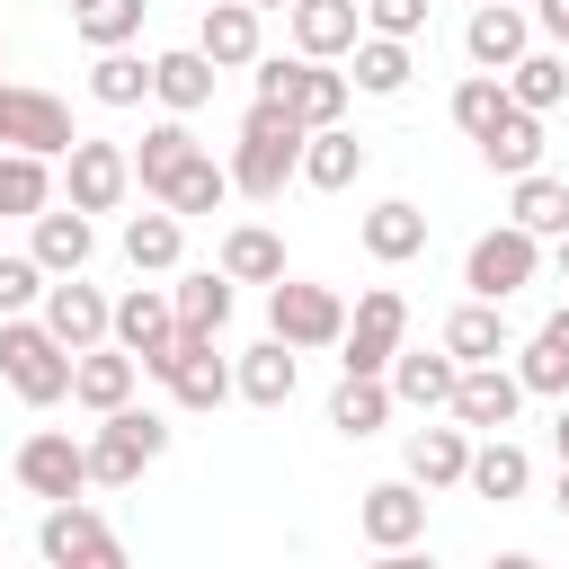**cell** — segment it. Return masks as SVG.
Instances as JSON below:
<instances>
[{"label": "cell", "instance_id": "6da1fadb", "mask_svg": "<svg viewBox=\"0 0 569 569\" xmlns=\"http://www.w3.org/2000/svg\"><path fill=\"white\" fill-rule=\"evenodd\" d=\"M302 142H311V124H302L284 98H249L240 142H231V187H240L249 204H276V196L302 178Z\"/></svg>", "mask_w": 569, "mask_h": 569}, {"label": "cell", "instance_id": "7a4b0ae2", "mask_svg": "<svg viewBox=\"0 0 569 569\" xmlns=\"http://www.w3.org/2000/svg\"><path fill=\"white\" fill-rule=\"evenodd\" d=\"M0 382H9L27 409L71 400V347L44 329V311H9V320H0Z\"/></svg>", "mask_w": 569, "mask_h": 569}, {"label": "cell", "instance_id": "3957f363", "mask_svg": "<svg viewBox=\"0 0 569 569\" xmlns=\"http://www.w3.org/2000/svg\"><path fill=\"white\" fill-rule=\"evenodd\" d=\"M160 453H169V418L142 409V400H124V409H107L89 427V489H133Z\"/></svg>", "mask_w": 569, "mask_h": 569}, {"label": "cell", "instance_id": "277c9868", "mask_svg": "<svg viewBox=\"0 0 569 569\" xmlns=\"http://www.w3.org/2000/svg\"><path fill=\"white\" fill-rule=\"evenodd\" d=\"M533 276H542V231H525V222H489L462 249V293H480V302H516Z\"/></svg>", "mask_w": 569, "mask_h": 569}, {"label": "cell", "instance_id": "5b68a950", "mask_svg": "<svg viewBox=\"0 0 569 569\" xmlns=\"http://www.w3.org/2000/svg\"><path fill=\"white\" fill-rule=\"evenodd\" d=\"M142 373H151V382H169V400H178V409H222V400H240L231 356L213 347V329H178Z\"/></svg>", "mask_w": 569, "mask_h": 569}, {"label": "cell", "instance_id": "8992f818", "mask_svg": "<svg viewBox=\"0 0 569 569\" xmlns=\"http://www.w3.org/2000/svg\"><path fill=\"white\" fill-rule=\"evenodd\" d=\"M267 329H276L284 347L320 356V347L347 338V293H338V284H311V276H276V284H267Z\"/></svg>", "mask_w": 569, "mask_h": 569}, {"label": "cell", "instance_id": "52a82bcc", "mask_svg": "<svg viewBox=\"0 0 569 569\" xmlns=\"http://www.w3.org/2000/svg\"><path fill=\"white\" fill-rule=\"evenodd\" d=\"M400 347H409V302H400V284H365L356 311H347V338H338V373H391Z\"/></svg>", "mask_w": 569, "mask_h": 569}, {"label": "cell", "instance_id": "ba28073f", "mask_svg": "<svg viewBox=\"0 0 569 569\" xmlns=\"http://www.w3.org/2000/svg\"><path fill=\"white\" fill-rule=\"evenodd\" d=\"M36 551L53 569H124V533L89 507V498H53L44 525H36Z\"/></svg>", "mask_w": 569, "mask_h": 569}, {"label": "cell", "instance_id": "9c48e42d", "mask_svg": "<svg viewBox=\"0 0 569 569\" xmlns=\"http://www.w3.org/2000/svg\"><path fill=\"white\" fill-rule=\"evenodd\" d=\"M18 489L27 498H80L89 489V436H71V427H36V436H18Z\"/></svg>", "mask_w": 569, "mask_h": 569}, {"label": "cell", "instance_id": "30bf717a", "mask_svg": "<svg viewBox=\"0 0 569 569\" xmlns=\"http://www.w3.org/2000/svg\"><path fill=\"white\" fill-rule=\"evenodd\" d=\"M71 142H80V124H71V107H62L53 89L0 80V151H44V160H62Z\"/></svg>", "mask_w": 569, "mask_h": 569}, {"label": "cell", "instance_id": "8fae6325", "mask_svg": "<svg viewBox=\"0 0 569 569\" xmlns=\"http://www.w3.org/2000/svg\"><path fill=\"white\" fill-rule=\"evenodd\" d=\"M62 196H71L80 213H116V204L133 196V151H124V142L80 133V142L62 151Z\"/></svg>", "mask_w": 569, "mask_h": 569}, {"label": "cell", "instance_id": "7c38bea8", "mask_svg": "<svg viewBox=\"0 0 569 569\" xmlns=\"http://www.w3.org/2000/svg\"><path fill=\"white\" fill-rule=\"evenodd\" d=\"M356 533L373 542V551H418L427 542V489L400 471V480H373L365 498H356Z\"/></svg>", "mask_w": 569, "mask_h": 569}, {"label": "cell", "instance_id": "4fadbf2b", "mask_svg": "<svg viewBox=\"0 0 569 569\" xmlns=\"http://www.w3.org/2000/svg\"><path fill=\"white\" fill-rule=\"evenodd\" d=\"M533 391H525V373L498 356V365H462V382H453V409L445 418H462L471 436H498V427H516V409H525Z\"/></svg>", "mask_w": 569, "mask_h": 569}, {"label": "cell", "instance_id": "5bb4252c", "mask_svg": "<svg viewBox=\"0 0 569 569\" xmlns=\"http://www.w3.org/2000/svg\"><path fill=\"white\" fill-rule=\"evenodd\" d=\"M36 311H44V329H53L71 356H80V347H98V338H116V302L89 284V267H80V276H53Z\"/></svg>", "mask_w": 569, "mask_h": 569}, {"label": "cell", "instance_id": "9a60e30c", "mask_svg": "<svg viewBox=\"0 0 569 569\" xmlns=\"http://www.w3.org/2000/svg\"><path fill=\"white\" fill-rule=\"evenodd\" d=\"M142 391V356L133 347H116V338H98V347H80L71 356V400L89 409V418H107V409H124Z\"/></svg>", "mask_w": 569, "mask_h": 569}, {"label": "cell", "instance_id": "2e32d148", "mask_svg": "<svg viewBox=\"0 0 569 569\" xmlns=\"http://www.w3.org/2000/svg\"><path fill=\"white\" fill-rule=\"evenodd\" d=\"M525 44H533V9H525V0H471V18H462L471 71H507Z\"/></svg>", "mask_w": 569, "mask_h": 569}, {"label": "cell", "instance_id": "e0dca14e", "mask_svg": "<svg viewBox=\"0 0 569 569\" xmlns=\"http://www.w3.org/2000/svg\"><path fill=\"white\" fill-rule=\"evenodd\" d=\"M27 249L44 258V276H80V267L98 258V213H80V204L62 196V204H44V213L27 222Z\"/></svg>", "mask_w": 569, "mask_h": 569}, {"label": "cell", "instance_id": "ac0fdd59", "mask_svg": "<svg viewBox=\"0 0 569 569\" xmlns=\"http://www.w3.org/2000/svg\"><path fill=\"white\" fill-rule=\"evenodd\" d=\"M231 382H240V400H249V409H284V400L302 391V347H284V338L267 329L258 347H240V356H231Z\"/></svg>", "mask_w": 569, "mask_h": 569}, {"label": "cell", "instance_id": "d6986e66", "mask_svg": "<svg viewBox=\"0 0 569 569\" xmlns=\"http://www.w3.org/2000/svg\"><path fill=\"white\" fill-rule=\"evenodd\" d=\"M453 382H462V356H453L445 338L391 356V400H400V409H427V418H436V409H453Z\"/></svg>", "mask_w": 569, "mask_h": 569}, {"label": "cell", "instance_id": "ffe728a7", "mask_svg": "<svg viewBox=\"0 0 569 569\" xmlns=\"http://www.w3.org/2000/svg\"><path fill=\"white\" fill-rule=\"evenodd\" d=\"M284 27H293V53H311V62H347L356 36H365V0H293Z\"/></svg>", "mask_w": 569, "mask_h": 569}, {"label": "cell", "instance_id": "44dd1931", "mask_svg": "<svg viewBox=\"0 0 569 569\" xmlns=\"http://www.w3.org/2000/svg\"><path fill=\"white\" fill-rule=\"evenodd\" d=\"M213 80H222V62H213L204 44H169V53H151V98H160L169 116H204V107H213Z\"/></svg>", "mask_w": 569, "mask_h": 569}, {"label": "cell", "instance_id": "7402d4cb", "mask_svg": "<svg viewBox=\"0 0 569 569\" xmlns=\"http://www.w3.org/2000/svg\"><path fill=\"white\" fill-rule=\"evenodd\" d=\"M400 471L436 498V489H462L471 480V427L453 418V427H409V453H400Z\"/></svg>", "mask_w": 569, "mask_h": 569}, {"label": "cell", "instance_id": "603a6c76", "mask_svg": "<svg viewBox=\"0 0 569 569\" xmlns=\"http://www.w3.org/2000/svg\"><path fill=\"white\" fill-rule=\"evenodd\" d=\"M196 151H204V142L187 133V116H169V107H160V124H142V142H133V187L160 204V196H169V178H178Z\"/></svg>", "mask_w": 569, "mask_h": 569}, {"label": "cell", "instance_id": "cb8c5ba5", "mask_svg": "<svg viewBox=\"0 0 569 569\" xmlns=\"http://www.w3.org/2000/svg\"><path fill=\"white\" fill-rule=\"evenodd\" d=\"M462 489H471V498H489V507H516V498L533 489V453L498 427V436H480V445H471V480H462Z\"/></svg>", "mask_w": 569, "mask_h": 569}, {"label": "cell", "instance_id": "d4e9b609", "mask_svg": "<svg viewBox=\"0 0 569 569\" xmlns=\"http://www.w3.org/2000/svg\"><path fill=\"white\" fill-rule=\"evenodd\" d=\"M178 258H187V213H169V204L124 213V267L133 276H178Z\"/></svg>", "mask_w": 569, "mask_h": 569}, {"label": "cell", "instance_id": "484cf974", "mask_svg": "<svg viewBox=\"0 0 569 569\" xmlns=\"http://www.w3.org/2000/svg\"><path fill=\"white\" fill-rule=\"evenodd\" d=\"M169 338H178V302H169V284H133V293H116V347H133V356L151 365Z\"/></svg>", "mask_w": 569, "mask_h": 569}, {"label": "cell", "instance_id": "4316f807", "mask_svg": "<svg viewBox=\"0 0 569 569\" xmlns=\"http://www.w3.org/2000/svg\"><path fill=\"white\" fill-rule=\"evenodd\" d=\"M258 18L267 9H249V0H204V18H196V44L222 62V71H249L267 44H258Z\"/></svg>", "mask_w": 569, "mask_h": 569}, {"label": "cell", "instance_id": "83f0119b", "mask_svg": "<svg viewBox=\"0 0 569 569\" xmlns=\"http://www.w3.org/2000/svg\"><path fill=\"white\" fill-rule=\"evenodd\" d=\"M356 240H365V258H382V267H409V258L427 249V213H418L409 196H382V204L356 222Z\"/></svg>", "mask_w": 569, "mask_h": 569}, {"label": "cell", "instance_id": "f1b7e54d", "mask_svg": "<svg viewBox=\"0 0 569 569\" xmlns=\"http://www.w3.org/2000/svg\"><path fill=\"white\" fill-rule=\"evenodd\" d=\"M409 71H418V53H409V36H356V53H347V80L365 89V98H400L409 89Z\"/></svg>", "mask_w": 569, "mask_h": 569}, {"label": "cell", "instance_id": "f546056e", "mask_svg": "<svg viewBox=\"0 0 569 569\" xmlns=\"http://www.w3.org/2000/svg\"><path fill=\"white\" fill-rule=\"evenodd\" d=\"M480 169H489V178H525V169H542V116H533V107H507V116L480 133Z\"/></svg>", "mask_w": 569, "mask_h": 569}, {"label": "cell", "instance_id": "4dcf8cb0", "mask_svg": "<svg viewBox=\"0 0 569 569\" xmlns=\"http://www.w3.org/2000/svg\"><path fill=\"white\" fill-rule=\"evenodd\" d=\"M400 400H391V373H338V391H329V427L338 436H382V418H391Z\"/></svg>", "mask_w": 569, "mask_h": 569}, {"label": "cell", "instance_id": "1f68e13d", "mask_svg": "<svg viewBox=\"0 0 569 569\" xmlns=\"http://www.w3.org/2000/svg\"><path fill=\"white\" fill-rule=\"evenodd\" d=\"M365 160H373V151H365V142L347 133V124H320V133L302 142V187L338 196V187H356V178H365Z\"/></svg>", "mask_w": 569, "mask_h": 569}, {"label": "cell", "instance_id": "d6a6232c", "mask_svg": "<svg viewBox=\"0 0 569 569\" xmlns=\"http://www.w3.org/2000/svg\"><path fill=\"white\" fill-rule=\"evenodd\" d=\"M213 267H222L231 284H276V276H284V240H276L267 222H231L222 249H213Z\"/></svg>", "mask_w": 569, "mask_h": 569}, {"label": "cell", "instance_id": "836d02e7", "mask_svg": "<svg viewBox=\"0 0 569 569\" xmlns=\"http://www.w3.org/2000/svg\"><path fill=\"white\" fill-rule=\"evenodd\" d=\"M445 347L462 356V365H498V356H516V338H507V302H462L453 320H445Z\"/></svg>", "mask_w": 569, "mask_h": 569}, {"label": "cell", "instance_id": "e575fe53", "mask_svg": "<svg viewBox=\"0 0 569 569\" xmlns=\"http://www.w3.org/2000/svg\"><path fill=\"white\" fill-rule=\"evenodd\" d=\"M507 98L533 107V116H551V107L569 98V53H560V44H525V53L507 62Z\"/></svg>", "mask_w": 569, "mask_h": 569}, {"label": "cell", "instance_id": "d590c367", "mask_svg": "<svg viewBox=\"0 0 569 569\" xmlns=\"http://www.w3.org/2000/svg\"><path fill=\"white\" fill-rule=\"evenodd\" d=\"M507 222H525V231L560 240V231H569V178H551V169L507 178Z\"/></svg>", "mask_w": 569, "mask_h": 569}, {"label": "cell", "instance_id": "8d00e7d4", "mask_svg": "<svg viewBox=\"0 0 569 569\" xmlns=\"http://www.w3.org/2000/svg\"><path fill=\"white\" fill-rule=\"evenodd\" d=\"M516 373H525V391H542V400H569V311H551L525 347H516Z\"/></svg>", "mask_w": 569, "mask_h": 569}, {"label": "cell", "instance_id": "74e56055", "mask_svg": "<svg viewBox=\"0 0 569 569\" xmlns=\"http://www.w3.org/2000/svg\"><path fill=\"white\" fill-rule=\"evenodd\" d=\"M347 98H356V80L302 53V71H293V89H284V107H293V116H302V124L320 133V124H347Z\"/></svg>", "mask_w": 569, "mask_h": 569}, {"label": "cell", "instance_id": "f35d334b", "mask_svg": "<svg viewBox=\"0 0 569 569\" xmlns=\"http://www.w3.org/2000/svg\"><path fill=\"white\" fill-rule=\"evenodd\" d=\"M169 302H178V329H213L222 338V320H231V276L222 267H187V276H169Z\"/></svg>", "mask_w": 569, "mask_h": 569}, {"label": "cell", "instance_id": "ab89813d", "mask_svg": "<svg viewBox=\"0 0 569 569\" xmlns=\"http://www.w3.org/2000/svg\"><path fill=\"white\" fill-rule=\"evenodd\" d=\"M53 204V160L44 151H0V222H36Z\"/></svg>", "mask_w": 569, "mask_h": 569}, {"label": "cell", "instance_id": "60d3db41", "mask_svg": "<svg viewBox=\"0 0 569 569\" xmlns=\"http://www.w3.org/2000/svg\"><path fill=\"white\" fill-rule=\"evenodd\" d=\"M231 196H240V187H231V160H213V151H196V160H187V169L169 178V196H160V204L196 222V213H222Z\"/></svg>", "mask_w": 569, "mask_h": 569}, {"label": "cell", "instance_id": "b9f144b4", "mask_svg": "<svg viewBox=\"0 0 569 569\" xmlns=\"http://www.w3.org/2000/svg\"><path fill=\"white\" fill-rule=\"evenodd\" d=\"M89 98H98V107H142V98H151V53L107 44V53L89 62Z\"/></svg>", "mask_w": 569, "mask_h": 569}, {"label": "cell", "instance_id": "7bdbcfd3", "mask_svg": "<svg viewBox=\"0 0 569 569\" xmlns=\"http://www.w3.org/2000/svg\"><path fill=\"white\" fill-rule=\"evenodd\" d=\"M142 18H151V0H89V9H71V27H80V44H89V53L133 44V36H142Z\"/></svg>", "mask_w": 569, "mask_h": 569}, {"label": "cell", "instance_id": "ee69618b", "mask_svg": "<svg viewBox=\"0 0 569 569\" xmlns=\"http://www.w3.org/2000/svg\"><path fill=\"white\" fill-rule=\"evenodd\" d=\"M507 107H516V98H507V71H471V80H453V124H462L471 142H480Z\"/></svg>", "mask_w": 569, "mask_h": 569}, {"label": "cell", "instance_id": "f6af8a7d", "mask_svg": "<svg viewBox=\"0 0 569 569\" xmlns=\"http://www.w3.org/2000/svg\"><path fill=\"white\" fill-rule=\"evenodd\" d=\"M44 284H53V276H44L36 249H0V320H9V311H36Z\"/></svg>", "mask_w": 569, "mask_h": 569}, {"label": "cell", "instance_id": "bcb514c9", "mask_svg": "<svg viewBox=\"0 0 569 569\" xmlns=\"http://www.w3.org/2000/svg\"><path fill=\"white\" fill-rule=\"evenodd\" d=\"M365 27H373V36H409V44H418V36H427V0H365Z\"/></svg>", "mask_w": 569, "mask_h": 569}, {"label": "cell", "instance_id": "7dc6e473", "mask_svg": "<svg viewBox=\"0 0 569 569\" xmlns=\"http://www.w3.org/2000/svg\"><path fill=\"white\" fill-rule=\"evenodd\" d=\"M293 71H302V53H258V62H249V89H258V98H284Z\"/></svg>", "mask_w": 569, "mask_h": 569}, {"label": "cell", "instance_id": "c3c4849f", "mask_svg": "<svg viewBox=\"0 0 569 569\" xmlns=\"http://www.w3.org/2000/svg\"><path fill=\"white\" fill-rule=\"evenodd\" d=\"M533 27L560 44V36H569V0H533Z\"/></svg>", "mask_w": 569, "mask_h": 569}, {"label": "cell", "instance_id": "681fc988", "mask_svg": "<svg viewBox=\"0 0 569 569\" xmlns=\"http://www.w3.org/2000/svg\"><path fill=\"white\" fill-rule=\"evenodd\" d=\"M551 453L569 462V400H560V418H551Z\"/></svg>", "mask_w": 569, "mask_h": 569}, {"label": "cell", "instance_id": "f907efd6", "mask_svg": "<svg viewBox=\"0 0 569 569\" xmlns=\"http://www.w3.org/2000/svg\"><path fill=\"white\" fill-rule=\"evenodd\" d=\"M551 507H560V525H569V462H560V480H551Z\"/></svg>", "mask_w": 569, "mask_h": 569}, {"label": "cell", "instance_id": "816d5d0a", "mask_svg": "<svg viewBox=\"0 0 569 569\" xmlns=\"http://www.w3.org/2000/svg\"><path fill=\"white\" fill-rule=\"evenodd\" d=\"M551 258H560V276H569V231H560V240H551Z\"/></svg>", "mask_w": 569, "mask_h": 569}, {"label": "cell", "instance_id": "f5cc1de1", "mask_svg": "<svg viewBox=\"0 0 569 569\" xmlns=\"http://www.w3.org/2000/svg\"><path fill=\"white\" fill-rule=\"evenodd\" d=\"M249 9H293V0H249Z\"/></svg>", "mask_w": 569, "mask_h": 569}, {"label": "cell", "instance_id": "db71d44e", "mask_svg": "<svg viewBox=\"0 0 569 569\" xmlns=\"http://www.w3.org/2000/svg\"><path fill=\"white\" fill-rule=\"evenodd\" d=\"M0 71H9V36H0Z\"/></svg>", "mask_w": 569, "mask_h": 569}, {"label": "cell", "instance_id": "11a10c76", "mask_svg": "<svg viewBox=\"0 0 569 569\" xmlns=\"http://www.w3.org/2000/svg\"><path fill=\"white\" fill-rule=\"evenodd\" d=\"M560 53H569V36H560Z\"/></svg>", "mask_w": 569, "mask_h": 569}, {"label": "cell", "instance_id": "9f6ffc18", "mask_svg": "<svg viewBox=\"0 0 569 569\" xmlns=\"http://www.w3.org/2000/svg\"><path fill=\"white\" fill-rule=\"evenodd\" d=\"M71 9H89V0H71Z\"/></svg>", "mask_w": 569, "mask_h": 569}]
</instances>
